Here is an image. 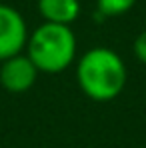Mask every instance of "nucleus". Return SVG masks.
<instances>
[{"label": "nucleus", "mask_w": 146, "mask_h": 148, "mask_svg": "<svg viewBox=\"0 0 146 148\" xmlns=\"http://www.w3.org/2000/svg\"><path fill=\"white\" fill-rule=\"evenodd\" d=\"M82 12L80 0H38V14L44 22L70 26Z\"/></svg>", "instance_id": "nucleus-5"}, {"label": "nucleus", "mask_w": 146, "mask_h": 148, "mask_svg": "<svg viewBox=\"0 0 146 148\" xmlns=\"http://www.w3.org/2000/svg\"><path fill=\"white\" fill-rule=\"evenodd\" d=\"M132 52H134V56H136V60H138L140 64H146V30H142V32L134 38Z\"/></svg>", "instance_id": "nucleus-7"}, {"label": "nucleus", "mask_w": 146, "mask_h": 148, "mask_svg": "<svg viewBox=\"0 0 146 148\" xmlns=\"http://www.w3.org/2000/svg\"><path fill=\"white\" fill-rule=\"evenodd\" d=\"M74 74L80 92L94 102L118 98L128 82V66L124 58L108 46L88 48L76 60Z\"/></svg>", "instance_id": "nucleus-1"}, {"label": "nucleus", "mask_w": 146, "mask_h": 148, "mask_svg": "<svg viewBox=\"0 0 146 148\" xmlns=\"http://www.w3.org/2000/svg\"><path fill=\"white\" fill-rule=\"evenodd\" d=\"M24 54L40 74L68 70L78 60V40L72 26L42 22L30 32Z\"/></svg>", "instance_id": "nucleus-2"}, {"label": "nucleus", "mask_w": 146, "mask_h": 148, "mask_svg": "<svg viewBox=\"0 0 146 148\" xmlns=\"http://www.w3.org/2000/svg\"><path fill=\"white\" fill-rule=\"evenodd\" d=\"M30 30L20 10L0 2V62L26 50Z\"/></svg>", "instance_id": "nucleus-3"}, {"label": "nucleus", "mask_w": 146, "mask_h": 148, "mask_svg": "<svg viewBox=\"0 0 146 148\" xmlns=\"http://www.w3.org/2000/svg\"><path fill=\"white\" fill-rule=\"evenodd\" d=\"M136 0H96L98 14L104 18H114V16H122L126 12H130L134 8Z\"/></svg>", "instance_id": "nucleus-6"}, {"label": "nucleus", "mask_w": 146, "mask_h": 148, "mask_svg": "<svg viewBox=\"0 0 146 148\" xmlns=\"http://www.w3.org/2000/svg\"><path fill=\"white\" fill-rule=\"evenodd\" d=\"M38 74L40 72L36 70L32 60L22 52L0 62V86L10 94H22L36 84Z\"/></svg>", "instance_id": "nucleus-4"}]
</instances>
